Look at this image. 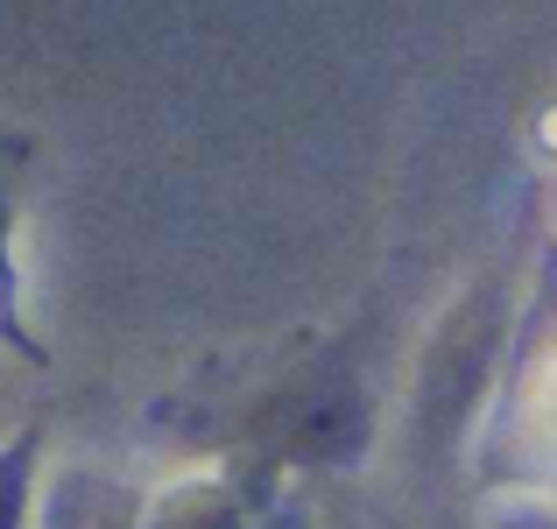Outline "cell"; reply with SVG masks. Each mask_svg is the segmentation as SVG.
<instances>
[{"label": "cell", "instance_id": "6da1fadb", "mask_svg": "<svg viewBox=\"0 0 557 529\" xmlns=\"http://www.w3.org/2000/svg\"><path fill=\"white\" fill-rule=\"evenodd\" d=\"M22 494H28V438L14 452H0V529L22 522Z\"/></svg>", "mask_w": 557, "mask_h": 529}]
</instances>
